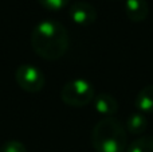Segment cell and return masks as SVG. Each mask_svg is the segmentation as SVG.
Listing matches in <instances>:
<instances>
[{"mask_svg":"<svg viewBox=\"0 0 153 152\" xmlns=\"http://www.w3.org/2000/svg\"><path fill=\"white\" fill-rule=\"evenodd\" d=\"M148 118L144 113H133L128 117L125 128L130 135H141L148 128Z\"/></svg>","mask_w":153,"mask_h":152,"instance_id":"9","label":"cell"},{"mask_svg":"<svg viewBox=\"0 0 153 152\" xmlns=\"http://www.w3.org/2000/svg\"><path fill=\"white\" fill-rule=\"evenodd\" d=\"M38 1L47 11H61L69 4L70 0H38Z\"/></svg>","mask_w":153,"mask_h":152,"instance_id":"12","label":"cell"},{"mask_svg":"<svg viewBox=\"0 0 153 152\" xmlns=\"http://www.w3.org/2000/svg\"><path fill=\"white\" fill-rule=\"evenodd\" d=\"M125 152H153V136H141L133 140Z\"/></svg>","mask_w":153,"mask_h":152,"instance_id":"10","label":"cell"},{"mask_svg":"<svg viewBox=\"0 0 153 152\" xmlns=\"http://www.w3.org/2000/svg\"><path fill=\"white\" fill-rule=\"evenodd\" d=\"M134 105L141 113H153V85H146L137 93Z\"/></svg>","mask_w":153,"mask_h":152,"instance_id":"8","label":"cell"},{"mask_svg":"<svg viewBox=\"0 0 153 152\" xmlns=\"http://www.w3.org/2000/svg\"><path fill=\"white\" fill-rule=\"evenodd\" d=\"M95 89L90 81L85 78H74L63 85L61 100L71 108H83L94 100Z\"/></svg>","mask_w":153,"mask_h":152,"instance_id":"3","label":"cell"},{"mask_svg":"<svg viewBox=\"0 0 153 152\" xmlns=\"http://www.w3.org/2000/svg\"><path fill=\"white\" fill-rule=\"evenodd\" d=\"M91 145L97 152H125L126 128L116 117H102L91 131Z\"/></svg>","mask_w":153,"mask_h":152,"instance_id":"2","label":"cell"},{"mask_svg":"<svg viewBox=\"0 0 153 152\" xmlns=\"http://www.w3.org/2000/svg\"><path fill=\"white\" fill-rule=\"evenodd\" d=\"M31 46L38 57L46 61H56L69 48V32L58 20L46 19L35 24L31 32Z\"/></svg>","mask_w":153,"mask_h":152,"instance_id":"1","label":"cell"},{"mask_svg":"<svg viewBox=\"0 0 153 152\" xmlns=\"http://www.w3.org/2000/svg\"><path fill=\"white\" fill-rule=\"evenodd\" d=\"M69 16L75 24L78 26H91L97 20V10L94 5H91L87 1H75L70 5L69 8Z\"/></svg>","mask_w":153,"mask_h":152,"instance_id":"5","label":"cell"},{"mask_svg":"<svg viewBox=\"0 0 153 152\" xmlns=\"http://www.w3.org/2000/svg\"><path fill=\"white\" fill-rule=\"evenodd\" d=\"M15 81L22 90L27 93H39L46 85L45 74L31 63H23L15 70Z\"/></svg>","mask_w":153,"mask_h":152,"instance_id":"4","label":"cell"},{"mask_svg":"<svg viewBox=\"0 0 153 152\" xmlns=\"http://www.w3.org/2000/svg\"><path fill=\"white\" fill-rule=\"evenodd\" d=\"M124 10L128 19L134 23H141L149 15V5L146 0H125Z\"/></svg>","mask_w":153,"mask_h":152,"instance_id":"7","label":"cell"},{"mask_svg":"<svg viewBox=\"0 0 153 152\" xmlns=\"http://www.w3.org/2000/svg\"><path fill=\"white\" fill-rule=\"evenodd\" d=\"M93 104L95 112L100 113L102 117H114V115L118 112V101L109 93L95 94Z\"/></svg>","mask_w":153,"mask_h":152,"instance_id":"6","label":"cell"},{"mask_svg":"<svg viewBox=\"0 0 153 152\" xmlns=\"http://www.w3.org/2000/svg\"><path fill=\"white\" fill-rule=\"evenodd\" d=\"M0 152H27V148L19 140H7L1 144Z\"/></svg>","mask_w":153,"mask_h":152,"instance_id":"11","label":"cell"}]
</instances>
